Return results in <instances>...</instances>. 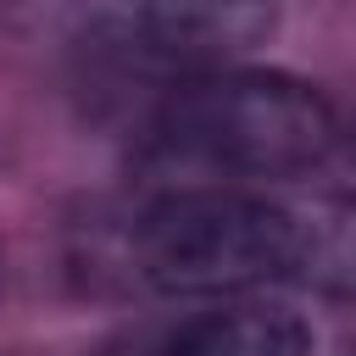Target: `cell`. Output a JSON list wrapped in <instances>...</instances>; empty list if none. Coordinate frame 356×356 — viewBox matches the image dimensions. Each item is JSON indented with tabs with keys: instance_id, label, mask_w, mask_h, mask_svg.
I'll list each match as a JSON object with an SVG mask.
<instances>
[{
	"instance_id": "4",
	"label": "cell",
	"mask_w": 356,
	"mask_h": 356,
	"mask_svg": "<svg viewBox=\"0 0 356 356\" xmlns=\"http://www.w3.org/2000/svg\"><path fill=\"white\" fill-rule=\"evenodd\" d=\"M161 356H312V328L278 300H234L178 323Z\"/></svg>"
},
{
	"instance_id": "3",
	"label": "cell",
	"mask_w": 356,
	"mask_h": 356,
	"mask_svg": "<svg viewBox=\"0 0 356 356\" xmlns=\"http://www.w3.org/2000/svg\"><path fill=\"white\" fill-rule=\"evenodd\" d=\"M278 11L273 0H134V50L156 67L222 72V61L267 44Z\"/></svg>"
},
{
	"instance_id": "5",
	"label": "cell",
	"mask_w": 356,
	"mask_h": 356,
	"mask_svg": "<svg viewBox=\"0 0 356 356\" xmlns=\"http://www.w3.org/2000/svg\"><path fill=\"white\" fill-rule=\"evenodd\" d=\"M295 217V261L289 278L356 300V195H317L289 206Z\"/></svg>"
},
{
	"instance_id": "1",
	"label": "cell",
	"mask_w": 356,
	"mask_h": 356,
	"mask_svg": "<svg viewBox=\"0 0 356 356\" xmlns=\"http://www.w3.org/2000/svg\"><path fill=\"white\" fill-rule=\"evenodd\" d=\"M334 139V106L284 72H195L150 117L156 156L222 178H300L328 161Z\"/></svg>"
},
{
	"instance_id": "2",
	"label": "cell",
	"mask_w": 356,
	"mask_h": 356,
	"mask_svg": "<svg viewBox=\"0 0 356 356\" xmlns=\"http://www.w3.org/2000/svg\"><path fill=\"white\" fill-rule=\"evenodd\" d=\"M134 256L139 273L167 295H228L289 278L295 217L278 200L195 184L145 206L134 228Z\"/></svg>"
}]
</instances>
